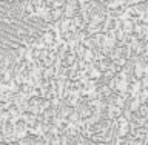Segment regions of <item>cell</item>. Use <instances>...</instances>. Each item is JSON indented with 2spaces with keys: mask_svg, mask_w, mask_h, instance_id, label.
I'll return each mask as SVG.
<instances>
[{
  "mask_svg": "<svg viewBox=\"0 0 148 145\" xmlns=\"http://www.w3.org/2000/svg\"><path fill=\"white\" fill-rule=\"evenodd\" d=\"M48 30L43 19L29 16L22 2L0 0V56L18 53L34 43Z\"/></svg>",
  "mask_w": 148,
  "mask_h": 145,
  "instance_id": "6da1fadb",
  "label": "cell"
}]
</instances>
